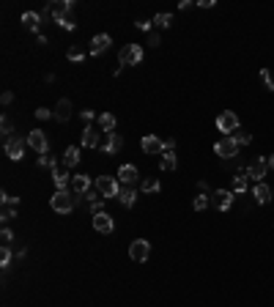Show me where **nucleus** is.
Segmentation results:
<instances>
[{
  "label": "nucleus",
  "mask_w": 274,
  "mask_h": 307,
  "mask_svg": "<svg viewBox=\"0 0 274 307\" xmlns=\"http://www.w3.org/2000/svg\"><path fill=\"white\" fill-rule=\"evenodd\" d=\"M211 203H214V209L228 211V209L233 206V192H230V190H214V192H211Z\"/></svg>",
  "instance_id": "nucleus-14"
},
{
  "label": "nucleus",
  "mask_w": 274,
  "mask_h": 307,
  "mask_svg": "<svg viewBox=\"0 0 274 307\" xmlns=\"http://www.w3.org/2000/svg\"><path fill=\"white\" fill-rule=\"evenodd\" d=\"M217 129L225 132V135L230 137L233 132L239 129V115H236V113H230V110H228V113H222L220 118H217Z\"/></svg>",
  "instance_id": "nucleus-10"
},
{
  "label": "nucleus",
  "mask_w": 274,
  "mask_h": 307,
  "mask_svg": "<svg viewBox=\"0 0 274 307\" xmlns=\"http://www.w3.org/2000/svg\"><path fill=\"white\" fill-rule=\"evenodd\" d=\"M230 137L236 140V146H249V143H252V135H249V132H244V129H236Z\"/></svg>",
  "instance_id": "nucleus-30"
},
{
  "label": "nucleus",
  "mask_w": 274,
  "mask_h": 307,
  "mask_svg": "<svg viewBox=\"0 0 274 307\" xmlns=\"http://www.w3.org/2000/svg\"><path fill=\"white\" fill-rule=\"evenodd\" d=\"M96 190H99L102 198H118L121 187H118V181L112 176H99L96 178Z\"/></svg>",
  "instance_id": "nucleus-5"
},
{
  "label": "nucleus",
  "mask_w": 274,
  "mask_h": 307,
  "mask_svg": "<svg viewBox=\"0 0 274 307\" xmlns=\"http://www.w3.org/2000/svg\"><path fill=\"white\" fill-rule=\"evenodd\" d=\"M25 140H28V146L33 148V151H36L38 156L50 151V143H47V135H44L42 129H33V132H28V137H25Z\"/></svg>",
  "instance_id": "nucleus-7"
},
{
  "label": "nucleus",
  "mask_w": 274,
  "mask_h": 307,
  "mask_svg": "<svg viewBox=\"0 0 274 307\" xmlns=\"http://www.w3.org/2000/svg\"><path fill=\"white\" fill-rule=\"evenodd\" d=\"M137 28L146 30V33H151V22H148V19H137Z\"/></svg>",
  "instance_id": "nucleus-41"
},
{
  "label": "nucleus",
  "mask_w": 274,
  "mask_h": 307,
  "mask_svg": "<svg viewBox=\"0 0 274 307\" xmlns=\"http://www.w3.org/2000/svg\"><path fill=\"white\" fill-rule=\"evenodd\" d=\"M36 118H38V121H44V118H55V110H47V107H38V110H36Z\"/></svg>",
  "instance_id": "nucleus-38"
},
{
  "label": "nucleus",
  "mask_w": 274,
  "mask_h": 307,
  "mask_svg": "<svg viewBox=\"0 0 274 307\" xmlns=\"http://www.w3.org/2000/svg\"><path fill=\"white\" fill-rule=\"evenodd\" d=\"M50 206H52V211H58V214H69V211H74V206H77V195L71 190H55V195L50 198Z\"/></svg>",
  "instance_id": "nucleus-1"
},
{
  "label": "nucleus",
  "mask_w": 274,
  "mask_h": 307,
  "mask_svg": "<svg viewBox=\"0 0 274 307\" xmlns=\"http://www.w3.org/2000/svg\"><path fill=\"white\" fill-rule=\"evenodd\" d=\"M118 181L124 187H134L137 181H140V170H137L134 165H121L118 168Z\"/></svg>",
  "instance_id": "nucleus-13"
},
{
  "label": "nucleus",
  "mask_w": 274,
  "mask_h": 307,
  "mask_svg": "<svg viewBox=\"0 0 274 307\" xmlns=\"http://www.w3.org/2000/svg\"><path fill=\"white\" fill-rule=\"evenodd\" d=\"M22 25H25L28 30H38V25H42V14L25 11V14H22Z\"/></svg>",
  "instance_id": "nucleus-23"
},
{
  "label": "nucleus",
  "mask_w": 274,
  "mask_h": 307,
  "mask_svg": "<svg viewBox=\"0 0 274 307\" xmlns=\"http://www.w3.org/2000/svg\"><path fill=\"white\" fill-rule=\"evenodd\" d=\"M83 118H85L88 124H91V121H93V110H83Z\"/></svg>",
  "instance_id": "nucleus-43"
},
{
  "label": "nucleus",
  "mask_w": 274,
  "mask_h": 307,
  "mask_svg": "<svg viewBox=\"0 0 274 307\" xmlns=\"http://www.w3.org/2000/svg\"><path fill=\"white\" fill-rule=\"evenodd\" d=\"M52 181H55V187H58V190H69L71 176H69V173H63L61 168H52Z\"/></svg>",
  "instance_id": "nucleus-21"
},
{
  "label": "nucleus",
  "mask_w": 274,
  "mask_h": 307,
  "mask_svg": "<svg viewBox=\"0 0 274 307\" xmlns=\"http://www.w3.org/2000/svg\"><path fill=\"white\" fill-rule=\"evenodd\" d=\"M140 146H143V151H146V154H159V156L165 154V140H159L154 135H146Z\"/></svg>",
  "instance_id": "nucleus-15"
},
{
  "label": "nucleus",
  "mask_w": 274,
  "mask_h": 307,
  "mask_svg": "<svg viewBox=\"0 0 274 307\" xmlns=\"http://www.w3.org/2000/svg\"><path fill=\"white\" fill-rule=\"evenodd\" d=\"M244 190H247V173H236V176H233V192L241 195Z\"/></svg>",
  "instance_id": "nucleus-28"
},
{
  "label": "nucleus",
  "mask_w": 274,
  "mask_h": 307,
  "mask_svg": "<svg viewBox=\"0 0 274 307\" xmlns=\"http://www.w3.org/2000/svg\"><path fill=\"white\" fill-rule=\"evenodd\" d=\"M261 80L266 83V88L274 91V80H271V74H269V69H261Z\"/></svg>",
  "instance_id": "nucleus-39"
},
{
  "label": "nucleus",
  "mask_w": 274,
  "mask_h": 307,
  "mask_svg": "<svg viewBox=\"0 0 274 307\" xmlns=\"http://www.w3.org/2000/svg\"><path fill=\"white\" fill-rule=\"evenodd\" d=\"M66 58H69V60H74V64H80V60H85V52H83V47H69Z\"/></svg>",
  "instance_id": "nucleus-32"
},
{
  "label": "nucleus",
  "mask_w": 274,
  "mask_h": 307,
  "mask_svg": "<svg viewBox=\"0 0 274 307\" xmlns=\"http://www.w3.org/2000/svg\"><path fill=\"white\" fill-rule=\"evenodd\" d=\"M269 168H271V170H274V154H271V156H269Z\"/></svg>",
  "instance_id": "nucleus-45"
},
{
  "label": "nucleus",
  "mask_w": 274,
  "mask_h": 307,
  "mask_svg": "<svg viewBox=\"0 0 274 307\" xmlns=\"http://www.w3.org/2000/svg\"><path fill=\"white\" fill-rule=\"evenodd\" d=\"M99 148H102L104 154H118L121 148H124V137H121L118 132H104V137H102Z\"/></svg>",
  "instance_id": "nucleus-6"
},
{
  "label": "nucleus",
  "mask_w": 274,
  "mask_h": 307,
  "mask_svg": "<svg viewBox=\"0 0 274 307\" xmlns=\"http://www.w3.org/2000/svg\"><path fill=\"white\" fill-rule=\"evenodd\" d=\"M118 200L124 203L126 209H132V206H134V200H137V192L132 190V187H121V192H118Z\"/></svg>",
  "instance_id": "nucleus-24"
},
{
  "label": "nucleus",
  "mask_w": 274,
  "mask_h": 307,
  "mask_svg": "<svg viewBox=\"0 0 274 307\" xmlns=\"http://www.w3.org/2000/svg\"><path fill=\"white\" fill-rule=\"evenodd\" d=\"M148 255H151V244L146 239H134L129 244V258H132L134 263H146Z\"/></svg>",
  "instance_id": "nucleus-4"
},
{
  "label": "nucleus",
  "mask_w": 274,
  "mask_h": 307,
  "mask_svg": "<svg viewBox=\"0 0 274 307\" xmlns=\"http://www.w3.org/2000/svg\"><path fill=\"white\" fill-rule=\"evenodd\" d=\"M25 143H28V140H22V137H9V140H6V156L19 162L22 156H25Z\"/></svg>",
  "instance_id": "nucleus-11"
},
{
  "label": "nucleus",
  "mask_w": 274,
  "mask_h": 307,
  "mask_svg": "<svg viewBox=\"0 0 274 307\" xmlns=\"http://www.w3.org/2000/svg\"><path fill=\"white\" fill-rule=\"evenodd\" d=\"M0 129H3V137H6V140L14 137V124H11L9 115H3V121H0Z\"/></svg>",
  "instance_id": "nucleus-33"
},
{
  "label": "nucleus",
  "mask_w": 274,
  "mask_h": 307,
  "mask_svg": "<svg viewBox=\"0 0 274 307\" xmlns=\"http://www.w3.org/2000/svg\"><path fill=\"white\" fill-rule=\"evenodd\" d=\"M154 22H156L159 28H170V25H173V17H170V14H156Z\"/></svg>",
  "instance_id": "nucleus-34"
},
{
  "label": "nucleus",
  "mask_w": 274,
  "mask_h": 307,
  "mask_svg": "<svg viewBox=\"0 0 274 307\" xmlns=\"http://www.w3.org/2000/svg\"><path fill=\"white\" fill-rule=\"evenodd\" d=\"M112 44V38L107 33H99V36H93V42H91V55H102L107 47Z\"/></svg>",
  "instance_id": "nucleus-19"
},
{
  "label": "nucleus",
  "mask_w": 274,
  "mask_h": 307,
  "mask_svg": "<svg viewBox=\"0 0 274 307\" xmlns=\"http://www.w3.org/2000/svg\"><path fill=\"white\" fill-rule=\"evenodd\" d=\"M208 203H211V195H203V192H200L198 198L192 200V209H195V211H206Z\"/></svg>",
  "instance_id": "nucleus-31"
},
{
  "label": "nucleus",
  "mask_w": 274,
  "mask_h": 307,
  "mask_svg": "<svg viewBox=\"0 0 274 307\" xmlns=\"http://www.w3.org/2000/svg\"><path fill=\"white\" fill-rule=\"evenodd\" d=\"M214 154H217V156H222V159H233V156L239 154V146H236V140H233V137H222V140H217V146H214Z\"/></svg>",
  "instance_id": "nucleus-8"
},
{
  "label": "nucleus",
  "mask_w": 274,
  "mask_h": 307,
  "mask_svg": "<svg viewBox=\"0 0 274 307\" xmlns=\"http://www.w3.org/2000/svg\"><path fill=\"white\" fill-rule=\"evenodd\" d=\"M143 60V47L140 44H126V47H121V52H118V64L121 66H137Z\"/></svg>",
  "instance_id": "nucleus-2"
},
{
  "label": "nucleus",
  "mask_w": 274,
  "mask_h": 307,
  "mask_svg": "<svg viewBox=\"0 0 274 307\" xmlns=\"http://www.w3.org/2000/svg\"><path fill=\"white\" fill-rule=\"evenodd\" d=\"M9 263H11V247H3V250H0V266L6 269Z\"/></svg>",
  "instance_id": "nucleus-36"
},
{
  "label": "nucleus",
  "mask_w": 274,
  "mask_h": 307,
  "mask_svg": "<svg viewBox=\"0 0 274 307\" xmlns=\"http://www.w3.org/2000/svg\"><path fill=\"white\" fill-rule=\"evenodd\" d=\"M71 192L74 195H88L91 192V178L88 176H71Z\"/></svg>",
  "instance_id": "nucleus-18"
},
{
  "label": "nucleus",
  "mask_w": 274,
  "mask_h": 307,
  "mask_svg": "<svg viewBox=\"0 0 274 307\" xmlns=\"http://www.w3.org/2000/svg\"><path fill=\"white\" fill-rule=\"evenodd\" d=\"M93 228H96L99 233H112L115 222H112V217L107 214V211H102V214H93Z\"/></svg>",
  "instance_id": "nucleus-17"
},
{
  "label": "nucleus",
  "mask_w": 274,
  "mask_h": 307,
  "mask_svg": "<svg viewBox=\"0 0 274 307\" xmlns=\"http://www.w3.org/2000/svg\"><path fill=\"white\" fill-rule=\"evenodd\" d=\"M55 118H58L61 124H66L71 118V101L69 99H61L58 105H55Z\"/></svg>",
  "instance_id": "nucleus-20"
},
{
  "label": "nucleus",
  "mask_w": 274,
  "mask_h": 307,
  "mask_svg": "<svg viewBox=\"0 0 274 307\" xmlns=\"http://www.w3.org/2000/svg\"><path fill=\"white\" fill-rule=\"evenodd\" d=\"M38 165H42V168H50V170H52V168H58L50 154H42V156H38Z\"/></svg>",
  "instance_id": "nucleus-37"
},
{
  "label": "nucleus",
  "mask_w": 274,
  "mask_h": 307,
  "mask_svg": "<svg viewBox=\"0 0 274 307\" xmlns=\"http://www.w3.org/2000/svg\"><path fill=\"white\" fill-rule=\"evenodd\" d=\"M63 165H66V168H77L80 165V148L77 146H69L66 151H63Z\"/></svg>",
  "instance_id": "nucleus-22"
},
{
  "label": "nucleus",
  "mask_w": 274,
  "mask_h": 307,
  "mask_svg": "<svg viewBox=\"0 0 274 307\" xmlns=\"http://www.w3.org/2000/svg\"><path fill=\"white\" fill-rule=\"evenodd\" d=\"M99 135H102V132L96 129L93 124H88V127L83 129V146H85V148H99V143H102Z\"/></svg>",
  "instance_id": "nucleus-16"
},
{
  "label": "nucleus",
  "mask_w": 274,
  "mask_h": 307,
  "mask_svg": "<svg viewBox=\"0 0 274 307\" xmlns=\"http://www.w3.org/2000/svg\"><path fill=\"white\" fill-rule=\"evenodd\" d=\"M0 101H3V105H11V101H14V93H11V91H6L3 96H0Z\"/></svg>",
  "instance_id": "nucleus-42"
},
{
  "label": "nucleus",
  "mask_w": 274,
  "mask_h": 307,
  "mask_svg": "<svg viewBox=\"0 0 274 307\" xmlns=\"http://www.w3.org/2000/svg\"><path fill=\"white\" fill-rule=\"evenodd\" d=\"M159 42H162L159 33H156V30H151V33H148V47H159Z\"/></svg>",
  "instance_id": "nucleus-40"
},
{
  "label": "nucleus",
  "mask_w": 274,
  "mask_h": 307,
  "mask_svg": "<svg viewBox=\"0 0 274 307\" xmlns=\"http://www.w3.org/2000/svg\"><path fill=\"white\" fill-rule=\"evenodd\" d=\"M71 9H74V6H71L69 0H55V3L47 6V14H52V19L61 25V22H66V19H74L71 17Z\"/></svg>",
  "instance_id": "nucleus-3"
},
{
  "label": "nucleus",
  "mask_w": 274,
  "mask_h": 307,
  "mask_svg": "<svg viewBox=\"0 0 274 307\" xmlns=\"http://www.w3.org/2000/svg\"><path fill=\"white\" fill-rule=\"evenodd\" d=\"M140 190H143V192H159V178H154V176L143 178V181H140Z\"/></svg>",
  "instance_id": "nucleus-29"
},
{
  "label": "nucleus",
  "mask_w": 274,
  "mask_h": 307,
  "mask_svg": "<svg viewBox=\"0 0 274 307\" xmlns=\"http://www.w3.org/2000/svg\"><path fill=\"white\" fill-rule=\"evenodd\" d=\"M96 121H99V129L102 132H112V129H115V115H112V113H102Z\"/></svg>",
  "instance_id": "nucleus-27"
},
{
  "label": "nucleus",
  "mask_w": 274,
  "mask_h": 307,
  "mask_svg": "<svg viewBox=\"0 0 274 307\" xmlns=\"http://www.w3.org/2000/svg\"><path fill=\"white\" fill-rule=\"evenodd\" d=\"M159 168H162L165 173L179 168V159H175V154H173V151H165L162 156H159Z\"/></svg>",
  "instance_id": "nucleus-25"
},
{
  "label": "nucleus",
  "mask_w": 274,
  "mask_h": 307,
  "mask_svg": "<svg viewBox=\"0 0 274 307\" xmlns=\"http://www.w3.org/2000/svg\"><path fill=\"white\" fill-rule=\"evenodd\" d=\"M252 198H255L258 203H269V200H271V190H269V187L263 184V181H261V184H255V190H252Z\"/></svg>",
  "instance_id": "nucleus-26"
},
{
  "label": "nucleus",
  "mask_w": 274,
  "mask_h": 307,
  "mask_svg": "<svg viewBox=\"0 0 274 307\" xmlns=\"http://www.w3.org/2000/svg\"><path fill=\"white\" fill-rule=\"evenodd\" d=\"M247 178H252L255 184H261V178L266 176V173H269V159H261V156H258L255 162H249L247 165Z\"/></svg>",
  "instance_id": "nucleus-9"
},
{
  "label": "nucleus",
  "mask_w": 274,
  "mask_h": 307,
  "mask_svg": "<svg viewBox=\"0 0 274 307\" xmlns=\"http://www.w3.org/2000/svg\"><path fill=\"white\" fill-rule=\"evenodd\" d=\"M17 203H19V198H11L9 192H3V209H0V219L3 222L17 219Z\"/></svg>",
  "instance_id": "nucleus-12"
},
{
  "label": "nucleus",
  "mask_w": 274,
  "mask_h": 307,
  "mask_svg": "<svg viewBox=\"0 0 274 307\" xmlns=\"http://www.w3.org/2000/svg\"><path fill=\"white\" fill-rule=\"evenodd\" d=\"M11 241H14V233L9 228H3V231H0V244H3V247H11Z\"/></svg>",
  "instance_id": "nucleus-35"
},
{
  "label": "nucleus",
  "mask_w": 274,
  "mask_h": 307,
  "mask_svg": "<svg viewBox=\"0 0 274 307\" xmlns=\"http://www.w3.org/2000/svg\"><path fill=\"white\" fill-rule=\"evenodd\" d=\"M173 148H175V140H173V137L165 140V151H173Z\"/></svg>",
  "instance_id": "nucleus-44"
}]
</instances>
